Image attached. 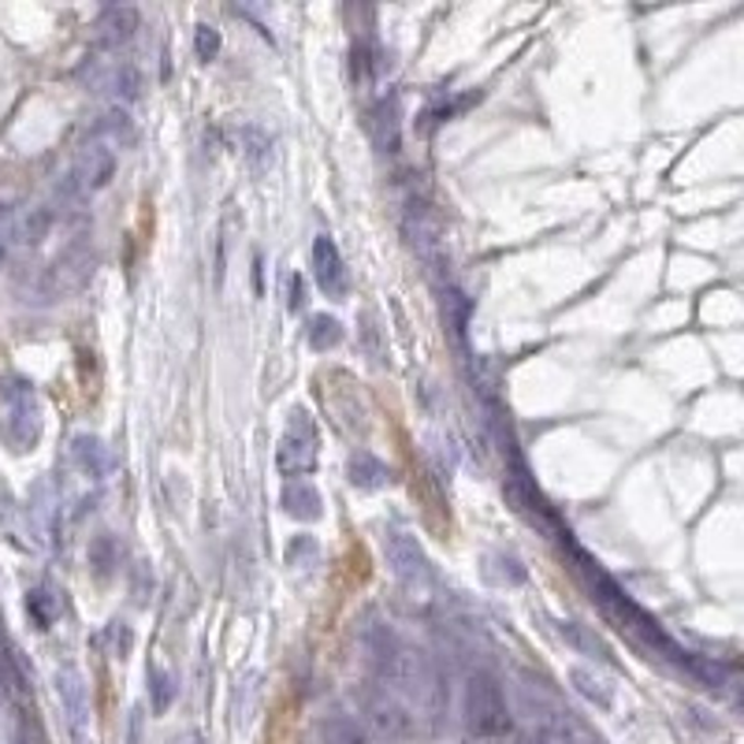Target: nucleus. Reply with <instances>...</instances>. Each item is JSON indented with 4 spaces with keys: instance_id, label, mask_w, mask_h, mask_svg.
Listing matches in <instances>:
<instances>
[{
    "instance_id": "obj_5",
    "label": "nucleus",
    "mask_w": 744,
    "mask_h": 744,
    "mask_svg": "<svg viewBox=\"0 0 744 744\" xmlns=\"http://www.w3.org/2000/svg\"><path fill=\"white\" fill-rule=\"evenodd\" d=\"M57 700L71 744H94V704H89V685L79 667L57 670Z\"/></svg>"
},
{
    "instance_id": "obj_7",
    "label": "nucleus",
    "mask_w": 744,
    "mask_h": 744,
    "mask_svg": "<svg viewBox=\"0 0 744 744\" xmlns=\"http://www.w3.org/2000/svg\"><path fill=\"white\" fill-rule=\"evenodd\" d=\"M116 165H120V145L89 139L83 149H79L75 165H71L68 190H71V194H79V197L97 194V190H105L108 183H112Z\"/></svg>"
},
{
    "instance_id": "obj_19",
    "label": "nucleus",
    "mask_w": 744,
    "mask_h": 744,
    "mask_svg": "<svg viewBox=\"0 0 744 744\" xmlns=\"http://www.w3.org/2000/svg\"><path fill=\"white\" fill-rule=\"evenodd\" d=\"M49 228H52L49 208L31 205V208H20V213H15V224H12V235H8V239L23 242V247H38L45 235H49Z\"/></svg>"
},
{
    "instance_id": "obj_20",
    "label": "nucleus",
    "mask_w": 744,
    "mask_h": 744,
    "mask_svg": "<svg viewBox=\"0 0 744 744\" xmlns=\"http://www.w3.org/2000/svg\"><path fill=\"white\" fill-rule=\"evenodd\" d=\"M480 577L488 580V585H503V588H514V585H525V566L517 562L514 555H503V551H488V555H480Z\"/></svg>"
},
{
    "instance_id": "obj_31",
    "label": "nucleus",
    "mask_w": 744,
    "mask_h": 744,
    "mask_svg": "<svg viewBox=\"0 0 744 744\" xmlns=\"http://www.w3.org/2000/svg\"><path fill=\"white\" fill-rule=\"evenodd\" d=\"M443 310H447L451 335L466 339V321H469V302H466V295H461V290H447V298H443Z\"/></svg>"
},
{
    "instance_id": "obj_18",
    "label": "nucleus",
    "mask_w": 744,
    "mask_h": 744,
    "mask_svg": "<svg viewBox=\"0 0 744 744\" xmlns=\"http://www.w3.org/2000/svg\"><path fill=\"white\" fill-rule=\"evenodd\" d=\"M279 503H284V511L290 517H298V521H316V517L324 514L321 492H316L313 484H305V480H290L284 488V495H279Z\"/></svg>"
},
{
    "instance_id": "obj_28",
    "label": "nucleus",
    "mask_w": 744,
    "mask_h": 744,
    "mask_svg": "<svg viewBox=\"0 0 744 744\" xmlns=\"http://www.w3.org/2000/svg\"><path fill=\"white\" fill-rule=\"evenodd\" d=\"M257 696H261V674L257 670H247V674H239V682H235V693H231V715L239 719L242 704H247V715L253 722V711H257Z\"/></svg>"
},
{
    "instance_id": "obj_1",
    "label": "nucleus",
    "mask_w": 744,
    "mask_h": 744,
    "mask_svg": "<svg viewBox=\"0 0 744 744\" xmlns=\"http://www.w3.org/2000/svg\"><path fill=\"white\" fill-rule=\"evenodd\" d=\"M569 562H574V569L580 574V580H585V588L592 592V603L603 611V619L611 625H619V629L633 644H640V648H648V651H656V656H662V659L677 662L682 670L693 662V656H688L685 648H677V644L667 637V629H662V625L651 619V614L644 611L637 600H629V596L622 592L619 580L607 574L603 566H596V559L585 555L577 543L569 548Z\"/></svg>"
},
{
    "instance_id": "obj_16",
    "label": "nucleus",
    "mask_w": 744,
    "mask_h": 744,
    "mask_svg": "<svg viewBox=\"0 0 744 744\" xmlns=\"http://www.w3.org/2000/svg\"><path fill=\"white\" fill-rule=\"evenodd\" d=\"M406 239H410V247L421 253L424 261H435L440 257V228H435V220L429 216V208H410L406 213Z\"/></svg>"
},
{
    "instance_id": "obj_11",
    "label": "nucleus",
    "mask_w": 744,
    "mask_h": 744,
    "mask_svg": "<svg viewBox=\"0 0 744 744\" xmlns=\"http://www.w3.org/2000/svg\"><path fill=\"white\" fill-rule=\"evenodd\" d=\"M71 461H75L79 473L89 477L94 484H101V480L116 473V458H112V451H108V443L89 432L71 440Z\"/></svg>"
},
{
    "instance_id": "obj_4",
    "label": "nucleus",
    "mask_w": 744,
    "mask_h": 744,
    "mask_svg": "<svg viewBox=\"0 0 744 744\" xmlns=\"http://www.w3.org/2000/svg\"><path fill=\"white\" fill-rule=\"evenodd\" d=\"M466 722L477 737H503L511 730V707L503 700V688L488 674L466 677Z\"/></svg>"
},
{
    "instance_id": "obj_12",
    "label": "nucleus",
    "mask_w": 744,
    "mask_h": 744,
    "mask_svg": "<svg viewBox=\"0 0 744 744\" xmlns=\"http://www.w3.org/2000/svg\"><path fill=\"white\" fill-rule=\"evenodd\" d=\"M313 276L324 295L332 298L347 295V265H343V253L328 235H316L313 242Z\"/></svg>"
},
{
    "instance_id": "obj_26",
    "label": "nucleus",
    "mask_w": 744,
    "mask_h": 744,
    "mask_svg": "<svg viewBox=\"0 0 744 744\" xmlns=\"http://www.w3.org/2000/svg\"><path fill=\"white\" fill-rule=\"evenodd\" d=\"M305 339H310L313 350H335L343 343V324L328 313H313L310 328H305Z\"/></svg>"
},
{
    "instance_id": "obj_25",
    "label": "nucleus",
    "mask_w": 744,
    "mask_h": 744,
    "mask_svg": "<svg viewBox=\"0 0 744 744\" xmlns=\"http://www.w3.org/2000/svg\"><path fill=\"white\" fill-rule=\"evenodd\" d=\"M89 566H94V577L97 580H108L120 569V540L101 532L94 543H89Z\"/></svg>"
},
{
    "instance_id": "obj_17",
    "label": "nucleus",
    "mask_w": 744,
    "mask_h": 744,
    "mask_svg": "<svg viewBox=\"0 0 744 744\" xmlns=\"http://www.w3.org/2000/svg\"><path fill=\"white\" fill-rule=\"evenodd\" d=\"M555 629H559V637L577 651V656H585V659H592V662H614L611 659V648L603 644V637H600V633L588 629L585 622H559Z\"/></svg>"
},
{
    "instance_id": "obj_3",
    "label": "nucleus",
    "mask_w": 744,
    "mask_h": 744,
    "mask_svg": "<svg viewBox=\"0 0 744 744\" xmlns=\"http://www.w3.org/2000/svg\"><path fill=\"white\" fill-rule=\"evenodd\" d=\"M384 559H387L392 577L413 596V600H429L432 588H435L432 562H429V555H424L421 543H417L410 532H403V529L387 532V537H384Z\"/></svg>"
},
{
    "instance_id": "obj_8",
    "label": "nucleus",
    "mask_w": 744,
    "mask_h": 744,
    "mask_svg": "<svg viewBox=\"0 0 744 744\" xmlns=\"http://www.w3.org/2000/svg\"><path fill=\"white\" fill-rule=\"evenodd\" d=\"M506 499H511L514 514H521L525 521L532 525V529H540V532H562L555 511H551V503L540 495V488L532 484L529 469L521 466L517 451H514V458H511V473H506Z\"/></svg>"
},
{
    "instance_id": "obj_6",
    "label": "nucleus",
    "mask_w": 744,
    "mask_h": 744,
    "mask_svg": "<svg viewBox=\"0 0 744 744\" xmlns=\"http://www.w3.org/2000/svg\"><path fill=\"white\" fill-rule=\"evenodd\" d=\"M316 455H321V435H316L313 417L305 410H295L276 447V469L284 477H305L313 473Z\"/></svg>"
},
{
    "instance_id": "obj_24",
    "label": "nucleus",
    "mask_w": 744,
    "mask_h": 744,
    "mask_svg": "<svg viewBox=\"0 0 744 744\" xmlns=\"http://www.w3.org/2000/svg\"><path fill=\"white\" fill-rule=\"evenodd\" d=\"M365 707H369V719L376 722L384 733H406V715H403V707L395 704V696H392V693L369 696Z\"/></svg>"
},
{
    "instance_id": "obj_32",
    "label": "nucleus",
    "mask_w": 744,
    "mask_h": 744,
    "mask_svg": "<svg viewBox=\"0 0 744 744\" xmlns=\"http://www.w3.org/2000/svg\"><path fill=\"white\" fill-rule=\"evenodd\" d=\"M23 693V677L20 670H15V662L0 651V704H12L15 696Z\"/></svg>"
},
{
    "instance_id": "obj_30",
    "label": "nucleus",
    "mask_w": 744,
    "mask_h": 744,
    "mask_svg": "<svg viewBox=\"0 0 744 744\" xmlns=\"http://www.w3.org/2000/svg\"><path fill=\"white\" fill-rule=\"evenodd\" d=\"M324 741L328 744H369L365 741V730H361L358 722H350V719H328L324 722Z\"/></svg>"
},
{
    "instance_id": "obj_29",
    "label": "nucleus",
    "mask_w": 744,
    "mask_h": 744,
    "mask_svg": "<svg viewBox=\"0 0 744 744\" xmlns=\"http://www.w3.org/2000/svg\"><path fill=\"white\" fill-rule=\"evenodd\" d=\"M316 562H321V548H316V540L313 537H295L290 540V548H287V566H295V569H316Z\"/></svg>"
},
{
    "instance_id": "obj_9",
    "label": "nucleus",
    "mask_w": 744,
    "mask_h": 744,
    "mask_svg": "<svg viewBox=\"0 0 744 744\" xmlns=\"http://www.w3.org/2000/svg\"><path fill=\"white\" fill-rule=\"evenodd\" d=\"M79 75H83L86 89H94V94H101V97H112V101H120V105L139 101V94H142V71L127 60H89Z\"/></svg>"
},
{
    "instance_id": "obj_22",
    "label": "nucleus",
    "mask_w": 744,
    "mask_h": 744,
    "mask_svg": "<svg viewBox=\"0 0 744 744\" xmlns=\"http://www.w3.org/2000/svg\"><path fill=\"white\" fill-rule=\"evenodd\" d=\"M569 685H574L577 693L585 696L588 704H596V707H611L614 704L611 682L596 674V670H588V667H569Z\"/></svg>"
},
{
    "instance_id": "obj_15",
    "label": "nucleus",
    "mask_w": 744,
    "mask_h": 744,
    "mask_svg": "<svg viewBox=\"0 0 744 744\" xmlns=\"http://www.w3.org/2000/svg\"><path fill=\"white\" fill-rule=\"evenodd\" d=\"M369 139L380 153H395L398 149V101L384 97V101L372 105L369 112Z\"/></svg>"
},
{
    "instance_id": "obj_34",
    "label": "nucleus",
    "mask_w": 744,
    "mask_h": 744,
    "mask_svg": "<svg viewBox=\"0 0 744 744\" xmlns=\"http://www.w3.org/2000/svg\"><path fill=\"white\" fill-rule=\"evenodd\" d=\"M194 52H197V60H216V52H220V34L213 31V26H197L194 31Z\"/></svg>"
},
{
    "instance_id": "obj_36",
    "label": "nucleus",
    "mask_w": 744,
    "mask_h": 744,
    "mask_svg": "<svg viewBox=\"0 0 744 744\" xmlns=\"http://www.w3.org/2000/svg\"><path fill=\"white\" fill-rule=\"evenodd\" d=\"M733 704H737V711H744V677H737V685H733Z\"/></svg>"
},
{
    "instance_id": "obj_21",
    "label": "nucleus",
    "mask_w": 744,
    "mask_h": 744,
    "mask_svg": "<svg viewBox=\"0 0 744 744\" xmlns=\"http://www.w3.org/2000/svg\"><path fill=\"white\" fill-rule=\"evenodd\" d=\"M26 614L38 629H52V622L63 614V596L52 585H38L26 592Z\"/></svg>"
},
{
    "instance_id": "obj_2",
    "label": "nucleus",
    "mask_w": 744,
    "mask_h": 744,
    "mask_svg": "<svg viewBox=\"0 0 744 744\" xmlns=\"http://www.w3.org/2000/svg\"><path fill=\"white\" fill-rule=\"evenodd\" d=\"M0 403H4V421H0V435L15 455L38 447L41 440V406L38 392H34L31 380L23 376H8L0 380Z\"/></svg>"
},
{
    "instance_id": "obj_14",
    "label": "nucleus",
    "mask_w": 744,
    "mask_h": 744,
    "mask_svg": "<svg viewBox=\"0 0 744 744\" xmlns=\"http://www.w3.org/2000/svg\"><path fill=\"white\" fill-rule=\"evenodd\" d=\"M347 480L358 492H384L395 477H392V466L372 455V451H353L347 461Z\"/></svg>"
},
{
    "instance_id": "obj_13",
    "label": "nucleus",
    "mask_w": 744,
    "mask_h": 744,
    "mask_svg": "<svg viewBox=\"0 0 744 744\" xmlns=\"http://www.w3.org/2000/svg\"><path fill=\"white\" fill-rule=\"evenodd\" d=\"M134 31H139V12L134 8H105L94 23V41L101 49H120V45L134 38Z\"/></svg>"
},
{
    "instance_id": "obj_23",
    "label": "nucleus",
    "mask_w": 744,
    "mask_h": 744,
    "mask_svg": "<svg viewBox=\"0 0 744 744\" xmlns=\"http://www.w3.org/2000/svg\"><path fill=\"white\" fill-rule=\"evenodd\" d=\"M272 153H276V145H272V134L265 127L257 123L242 127V157H247V165L253 171H265L272 165Z\"/></svg>"
},
{
    "instance_id": "obj_35",
    "label": "nucleus",
    "mask_w": 744,
    "mask_h": 744,
    "mask_svg": "<svg viewBox=\"0 0 744 744\" xmlns=\"http://www.w3.org/2000/svg\"><path fill=\"white\" fill-rule=\"evenodd\" d=\"M171 744H205V737H202V733L190 730V733H179V737L171 741Z\"/></svg>"
},
{
    "instance_id": "obj_37",
    "label": "nucleus",
    "mask_w": 744,
    "mask_h": 744,
    "mask_svg": "<svg viewBox=\"0 0 744 744\" xmlns=\"http://www.w3.org/2000/svg\"><path fill=\"white\" fill-rule=\"evenodd\" d=\"M4 257H8V242L0 239V265H4Z\"/></svg>"
},
{
    "instance_id": "obj_33",
    "label": "nucleus",
    "mask_w": 744,
    "mask_h": 744,
    "mask_svg": "<svg viewBox=\"0 0 744 744\" xmlns=\"http://www.w3.org/2000/svg\"><path fill=\"white\" fill-rule=\"evenodd\" d=\"M101 644H108V651H112V656H127V651H131V644H134V637H131V629H127L123 622H112L108 625V629L101 633Z\"/></svg>"
},
{
    "instance_id": "obj_27",
    "label": "nucleus",
    "mask_w": 744,
    "mask_h": 744,
    "mask_svg": "<svg viewBox=\"0 0 744 744\" xmlns=\"http://www.w3.org/2000/svg\"><path fill=\"white\" fill-rule=\"evenodd\" d=\"M176 696H179V685H176V674L165 667H153L149 670V704H153V711L157 715H165L171 704H176Z\"/></svg>"
},
{
    "instance_id": "obj_10",
    "label": "nucleus",
    "mask_w": 744,
    "mask_h": 744,
    "mask_svg": "<svg viewBox=\"0 0 744 744\" xmlns=\"http://www.w3.org/2000/svg\"><path fill=\"white\" fill-rule=\"evenodd\" d=\"M31 529L38 532V540L45 548H57L60 540V517H63V495L52 477H41L31 488Z\"/></svg>"
}]
</instances>
